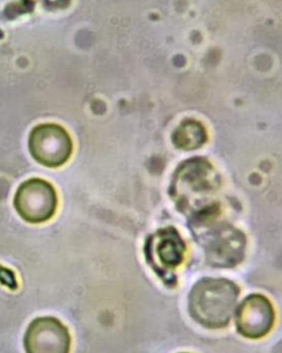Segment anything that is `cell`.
<instances>
[{
  "instance_id": "cell-1",
  "label": "cell",
  "mask_w": 282,
  "mask_h": 353,
  "mask_svg": "<svg viewBox=\"0 0 282 353\" xmlns=\"http://www.w3.org/2000/svg\"><path fill=\"white\" fill-rule=\"evenodd\" d=\"M239 289L223 278H203L192 287L188 296L191 317L210 329L225 327L235 309Z\"/></svg>"
},
{
  "instance_id": "cell-2",
  "label": "cell",
  "mask_w": 282,
  "mask_h": 353,
  "mask_svg": "<svg viewBox=\"0 0 282 353\" xmlns=\"http://www.w3.org/2000/svg\"><path fill=\"white\" fill-rule=\"evenodd\" d=\"M13 205L19 216L26 222L43 223L56 214L57 193L48 181L39 177L30 178L22 182L17 189Z\"/></svg>"
},
{
  "instance_id": "cell-3",
  "label": "cell",
  "mask_w": 282,
  "mask_h": 353,
  "mask_svg": "<svg viewBox=\"0 0 282 353\" xmlns=\"http://www.w3.org/2000/svg\"><path fill=\"white\" fill-rule=\"evenodd\" d=\"M28 150L39 164L50 168L64 165L73 152V141L68 132L61 125L43 123L30 132Z\"/></svg>"
},
{
  "instance_id": "cell-4",
  "label": "cell",
  "mask_w": 282,
  "mask_h": 353,
  "mask_svg": "<svg viewBox=\"0 0 282 353\" xmlns=\"http://www.w3.org/2000/svg\"><path fill=\"white\" fill-rule=\"evenodd\" d=\"M208 263L217 268H232L243 259L246 240L237 228L221 224L206 232L201 237Z\"/></svg>"
},
{
  "instance_id": "cell-5",
  "label": "cell",
  "mask_w": 282,
  "mask_h": 353,
  "mask_svg": "<svg viewBox=\"0 0 282 353\" xmlns=\"http://www.w3.org/2000/svg\"><path fill=\"white\" fill-rule=\"evenodd\" d=\"M72 338L68 327L53 316H40L28 325L23 345L28 353H67Z\"/></svg>"
},
{
  "instance_id": "cell-6",
  "label": "cell",
  "mask_w": 282,
  "mask_h": 353,
  "mask_svg": "<svg viewBox=\"0 0 282 353\" xmlns=\"http://www.w3.org/2000/svg\"><path fill=\"white\" fill-rule=\"evenodd\" d=\"M236 325L244 337L257 339L265 336L272 330L275 312L270 300L259 294H252L244 299L236 312Z\"/></svg>"
},
{
  "instance_id": "cell-7",
  "label": "cell",
  "mask_w": 282,
  "mask_h": 353,
  "mask_svg": "<svg viewBox=\"0 0 282 353\" xmlns=\"http://www.w3.org/2000/svg\"><path fill=\"white\" fill-rule=\"evenodd\" d=\"M186 247L173 227L161 229L146 244L145 252L150 263L160 275L174 270L183 262Z\"/></svg>"
}]
</instances>
